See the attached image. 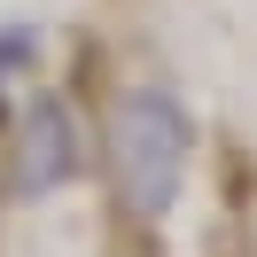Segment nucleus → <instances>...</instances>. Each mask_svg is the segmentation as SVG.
<instances>
[{"label": "nucleus", "mask_w": 257, "mask_h": 257, "mask_svg": "<svg viewBox=\"0 0 257 257\" xmlns=\"http://www.w3.org/2000/svg\"><path fill=\"white\" fill-rule=\"evenodd\" d=\"M187 148H195V125L179 109V94L164 86H133L109 117V172H117V195H125L141 218L172 210L179 195V172H187Z\"/></svg>", "instance_id": "nucleus-1"}, {"label": "nucleus", "mask_w": 257, "mask_h": 257, "mask_svg": "<svg viewBox=\"0 0 257 257\" xmlns=\"http://www.w3.org/2000/svg\"><path fill=\"white\" fill-rule=\"evenodd\" d=\"M70 172H78V133H70V109H63L55 94H39L32 117H24V195H55Z\"/></svg>", "instance_id": "nucleus-2"}]
</instances>
